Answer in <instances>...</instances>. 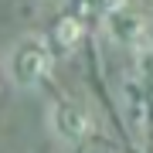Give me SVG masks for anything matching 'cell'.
I'll return each mask as SVG.
<instances>
[{
    "instance_id": "6da1fadb",
    "label": "cell",
    "mask_w": 153,
    "mask_h": 153,
    "mask_svg": "<svg viewBox=\"0 0 153 153\" xmlns=\"http://www.w3.org/2000/svg\"><path fill=\"white\" fill-rule=\"evenodd\" d=\"M55 51L44 38H21L7 51V78L17 88H41L51 82Z\"/></svg>"
},
{
    "instance_id": "7a4b0ae2",
    "label": "cell",
    "mask_w": 153,
    "mask_h": 153,
    "mask_svg": "<svg viewBox=\"0 0 153 153\" xmlns=\"http://www.w3.org/2000/svg\"><path fill=\"white\" fill-rule=\"evenodd\" d=\"M48 126H51V133H55L61 143H68V146H82V143L95 133V123H92V116H88V109L82 102H75V99H65V95H58L55 102H51Z\"/></svg>"
},
{
    "instance_id": "3957f363",
    "label": "cell",
    "mask_w": 153,
    "mask_h": 153,
    "mask_svg": "<svg viewBox=\"0 0 153 153\" xmlns=\"http://www.w3.org/2000/svg\"><path fill=\"white\" fill-rule=\"evenodd\" d=\"M102 31L109 34L116 44H123V48H146L150 41V24L146 17L140 10H133V7H119V10H112L109 17H102Z\"/></svg>"
},
{
    "instance_id": "277c9868",
    "label": "cell",
    "mask_w": 153,
    "mask_h": 153,
    "mask_svg": "<svg viewBox=\"0 0 153 153\" xmlns=\"http://www.w3.org/2000/svg\"><path fill=\"white\" fill-rule=\"evenodd\" d=\"M85 38V24H82V17H61V21L51 27V51H75L78 48V41Z\"/></svg>"
},
{
    "instance_id": "5b68a950",
    "label": "cell",
    "mask_w": 153,
    "mask_h": 153,
    "mask_svg": "<svg viewBox=\"0 0 153 153\" xmlns=\"http://www.w3.org/2000/svg\"><path fill=\"white\" fill-rule=\"evenodd\" d=\"M119 7H126V0H78V10L88 14V17H109L112 10H119Z\"/></svg>"
}]
</instances>
